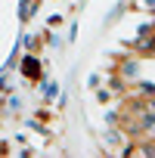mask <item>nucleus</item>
Segmentation results:
<instances>
[{
    "label": "nucleus",
    "mask_w": 155,
    "mask_h": 158,
    "mask_svg": "<svg viewBox=\"0 0 155 158\" xmlns=\"http://www.w3.org/2000/svg\"><path fill=\"white\" fill-rule=\"evenodd\" d=\"M22 68H25V74L37 77V62H34V59H25V65H22Z\"/></svg>",
    "instance_id": "1"
}]
</instances>
